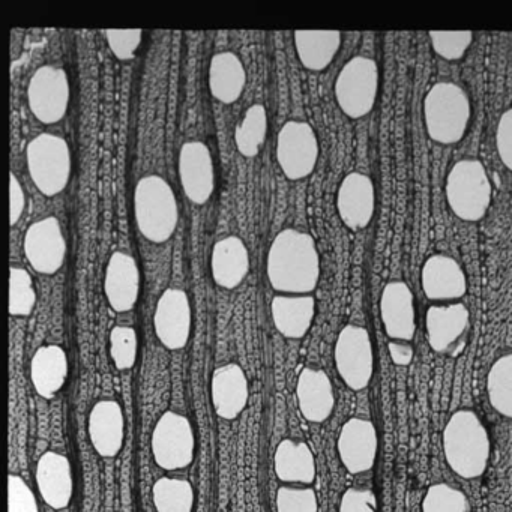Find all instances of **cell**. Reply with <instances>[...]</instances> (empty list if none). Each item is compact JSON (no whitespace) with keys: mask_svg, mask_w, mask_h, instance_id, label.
<instances>
[{"mask_svg":"<svg viewBox=\"0 0 512 512\" xmlns=\"http://www.w3.org/2000/svg\"><path fill=\"white\" fill-rule=\"evenodd\" d=\"M37 304L34 281L26 269L11 268L10 274V314L26 317L34 311Z\"/></svg>","mask_w":512,"mask_h":512,"instance_id":"35","label":"cell"},{"mask_svg":"<svg viewBox=\"0 0 512 512\" xmlns=\"http://www.w3.org/2000/svg\"><path fill=\"white\" fill-rule=\"evenodd\" d=\"M487 395L499 415L512 419V353L500 356L487 376Z\"/></svg>","mask_w":512,"mask_h":512,"instance_id":"32","label":"cell"},{"mask_svg":"<svg viewBox=\"0 0 512 512\" xmlns=\"http://www.w3.org/2000/svg\"><path fill=\"white\" fill-rule=\"evenodd\" d=\"M151 449L161 469H185L193 463L196 451L193 425L184 415L164 412L152 431Z\"/></svg>","mask_w":512,"mask_h":512,"instance_id":"8","label":"cell"},{"mask_svg":"<svg viewBox=\"0 0 512 512\" xmlns=\"http://www.w3.org/2000/svg\"><path fill=\"white\" fill-rule=\"evenodd\" d=\"M431 47L436 55L445 61H460L470 44L473 41V34L470 31L461 32H430Z\"/></svg>","mask_w":512,"mask_h":512,"instance_id":"38","label":"cell"},{"mask_svg":"<svg viewBox=\"0 0 512 512\" xmlns=\"http://www.w3.org/2000/svg\"><path fill=\"white\" fill-rule=\"evenodd\" d=\"M277 512H319V500L311 487L283 485L277 491Z\"/></svg>","mask_w":512,"mask_h":512,"instance_id":"37","label":"cell"},{"mask_svg":"<svg viewBox=\"0 0 512 512\" xmlns=\"http://www.w3.org/2000/svg\"><path fill=\"white\" fill-rule=\"evenodd\" d=\"M247 83V73L239 56L221 52L212 56L209 64V91L215 100L233 104L241 98Z\"/></svg>","mask_w":512,"mask_h":512,"instance_id":"29","label":"cell"},{"mask_svg":"<svg viewBox=\"0 0 512 512\" xmlns=\"http://www.w3.org/2000/svg\"><path fill=\"white\" fill-rule=\"evenodd\" d=\"M472 106L461 86L440 82L431 86L424 100V122L428 136L440 145H455L466 136Z\"/></svg>","mask_w":512,"mask_h":512,"instance_id":"4","label":"cell"},{"mask_svg":"<svg viewBox=\"0 0 512 512\" xmlns=\"http://www.w3.org/2000/svg\"><path fill=\"white\" fill-rule=\"evenodd\" d=\"M379 94V67L373 59L355 56L335 80V100L341 112L352 119L371 113Z\"/></svg>","mask_w":512,"mask_h":512,"instance_id":"7","label":"cell"},{"mask_svg":"<svg viewBox=\"0 0 512 512\" xmlns=\"http://www.w3.org/2000/svg\"><path fill=\"white\" fill-rule=\"evenodd\" d=\"M212 404L220 418L232 421L238 418L248 404L250 385L241 365L226 364L212 374Z\"/></svg>","mask_w":512,"mask_h":512,"instance_id":"23","label":"cell"},{"mask_svg":"<svg viewBox=\"0 0 512 512\" xmlns=\"http://www.w3.org/2000/svg\"><path fill=\"white\" fill-rule=\"evenodd\" d=\"M25 254L35 271L53 275L64 266L67 241L56 217L35 221L25 235Z\"/></svg>","mask_w":512,"mask_h":512,"instance_id":"13","label":"cell"},{"mask_svg":"<svg viewBox=\"0 0 512 512\" xmlns=\"http://www.w3.org/2000/svg\"><path fill=\"white\" fill-rule=\"evenodd\" d=\"M37 487L44 502L53 509H65L73 499L74 479L70 460L64 454L49 451L37 463Z\"/></svg>","mask_w":512,"mask_h":512,"instance_id":"22","label":"cell"},{"mask_svg":"<svg viewBox=\"0 0 512 512\" xmlns=\"http://www.w3.org/2000/svg\"><path fill=\"white\" fill-rule=\"evenodd\" d=\"M29 175L46 197H55L67 188L71 178V149L67 140L43 133L26 148Z\"/></svg>","mask_w":512,"mask_h":512,"instance_id":"6","label":"cell"},{"mask_svg":"<svg viewBox=\"0 0 512 512\" xmlns=\"http://www.w3.org/2000/svg\"><path fill=\"white\" fill-rule=\"evenodd\" d=\"M446 463L455 475L475 479L484 475L491 455L487 427L473 410L452 413L442 436Z\"/></svg>","mask_w":512,"mask_h":512,"instance_id":"2","label":"cell"},{"mask_svg":"<svg viewBox=\"0 0 512 512\" xmlns=\"http://www.w3.org/2000/svg\"><path fill=\"white\" fill-rule=\"evenodd\" d=\"M319 142L308 122L289 121L277 137V161L286 178L301 181L316 169Z\"/></svg>","mask_w":512,"mask_h":512,"instance_id":"11","label":"cell"},{"mask_svg":"<svg viewBox=\"0 0 512 512\" xmlns=\"http://www.w3.org/2000/svg\"><path fill=\"white\" fill-rule=\"evenodd\" d=\"M137 340L136 329L131 326H115L110 332V356L113 364L118 370H131L137 361Z\"/></svg>","mask_w":512,"mask_h":512,"instance_id":"36","label":"cell"},{"mask_svg":"<svg viewBox=\"0 0 512 512\" xmlns=\"http://www.w3.org/2000/svg\"><path fill=\"white\" fill-rule=\"evenodd\" d=\"M272 289L284 295H308L320 278L316 241L308 233L284 229L275 236L266 259Z\"/></svg>","mask_w":512,"mask_h":512,"instance_id":"1","label":"cell"},{"mask_svg":"<svg viewBox=\"0 0 512 512\" xmlns=\"http://www.w3.org/2000/svg\"><path fill=\"white\" fill-rule=\"evenodd\" d=\"M272 320L283 337L299 340L310 331L316 299L310 295H278L272 299Z\"/></svg>","mask_w":512,"mask_h":512,"instance_id":"26","label":"cell"},{"mask_svg":"<svg viewBox=\"0 0 512 512\" xmlns=\"http://www.w3.org/2000/svg\"><path fill=\"white\" fill-rule=\"evenodd\" d=\"M104 293L110 307L118 313L134 308L140 293V271L131 254L116 251L107 263Z\"/></svg>","mask_w":512,"mask_h":512,"instance_id":"20","label":"cell"},{"mask_svg":"<svg viewBox=\"0 0 512 512\" xmlns=\"http://www.w3.org/2000/svg\"><path fill=\"white\" fill-rule=\"evenodd\" d=\"M182 190L194 205H205L215 190V169L211 151L203 142H187L179 152Z\"/></svg>","mask_w":512,"mask_h":512,"instance_id":"16","label":"cell"},{"mask_svg":"<svg viewBox=\"0 0 512 512\" xmlns=\"http://www.w3.org/2000/svg\"><path fill=\"white\" fill-rule=\"evenodd\" d=\"M268 134V113L262 104H253L236 127L235 143L239 154L254 158L262 151Z\"/></svg>","mask_w":512,"mask_h":512,"instance_id":"31","label":"cell"},{"mask_svg":"<svg viewBox=\"0 0 512 512\" xmlns=\"http://www.w3.org/2000/svg\"><path fill=\"white\" fill-rule=\"evenodd\" d=\"M134 217L139 232L154 244H164L176 232L179 208L173 188L166 179L149 175L134 190Z\"/></svg>","mask_w":512,"mask_h":512,"instance_id":"3","label":"cell"},{"mask_svg":"<svg viewBox=\"0 0 512 512\" xmlns=\"http://www.w3.org/2000/svg\"><path fill=\"white\" fill-rule=\"evenodd\" d=\"M293 37L299 61L310 71L326 70L341 47L338 31H296Z\"/></svg>","mask_w":512,"mask_h":512,"instance_id":"30","label":"cell"},{"mask_svg":"<svg viewBox=\"0 0 512 512\" xmlns=\"http://www.w3.org/2000/svg\"><path fill=\"white\" fill-rule=\"evenodd\" d=\"M446 200L455 217L469 223L482 220L491 205L490 178L479 160H460L449 170L445 185Z\"/></svg>","mask_w":512,"mask_h":512,"instance_id":"5","label":"cell"},{"mask_svg":"<svg viewBox=\"0 0 512 512\" xmlns=\"http://www.w3.org/2000/svg\"><path fill=\"white\" fill-rule=\"evenodd\" d=\"M211 271L217 286L236 289L250 272V253L238 236H227L212 248Z\"/></svg>","mask_w":512,"mask_h":512,"instance_id":"25","label":"cell"},{"mask_svg":"<svg viewBox=\"0 0 512 512\" xmlns=\"http://www.w3.org/2000/svg\"><path fill=\"white\" fill-rule=\"evenodd\" d=\"M334 359L338 374L347 388L352 391L367 388L374 373L370 332L358 325L344 326L335 343Z\"/></svg>","mask_w":512,"mask_h":512,"instance_id":"9","label":"cell"},{"mask_svg":"<svg viewBox=\"0 0 512 512\" xmlns=\"http://www.w3.org/2000/svg\"><path fill=\"white\" fill-rule=\"evenodd\" d=\"M427 340L439 355H461L466 349L470 332V313L461 302L431 305L425 316Z\"/></svg>","mask_w":512,"mask_h":512,"instance_id":"12","label":"cell"},{"mask_svg":"<svg viewBox=\"0 0 512 512\" xmlns=\"http://www.w3.org/2000/svg\"><path fill=\"white\" fill-rule=\"evenodd\" d=\"M422 512H472L469 497L454 485H431L422 500Z\"/></svg>","mask_w":512,"mask_h":512,"instance_id":"34","label":"cell"},{"mask_svg":"<svg viewBox=\"0 0 512 512\" xmlns=\"http://www.w3.org/2000/svg\"><path fill=\"white\" fill-rule=\"evenodd\" d=\"M275 475L284 484L308 485L316 481V458L305 442L284 439L274 455Z\"/></svg>","mask_w":512,"mask_h":512,"instance_id":"27","label":"cell"},{"mask_svg":"<svg viewBox=\"0 0 512 512\" xmlns=\"http://www.w3.org/2000/svg\"><path fill=\"white\" fill-rule=\"evenodd\" d=\"M388 350L392 362L398 365V367H407V365L412 364L415 350H413V346L409 341L391 340L388 343Z\"/></svg>","mask_w":512,"mask_h":512,"instance_id":"44","label":"cell"},{"mask_svg":"<svg viewBox=\"0 0 512 512\" xmlns=\"http://www.w3.org/2000/svg\"><path fill=\"white\" fill-rule=\"evenodd\" d=\"M107 44L119 61H131L142 44V29H109Z\"/></svg>","mask_w":512,"mask_h":512,"instance_id":"39","label":"cell"},{"mask_svg":"<svg viewBox=\"0 0 512 512\" xmlns=\"http://www.w3.org/2000/svg\"><path fill=\"white\" fill-rule=\"evenodd\" d=\"M337 209L344 226L353 232L368 227L376 209L373 181L364 173H349L338 188Z\"/></svg>","mask_w":512,"mask_h":512,"instance_id":"18","label":"cell"},{"mask_svg":"<svg viewBox=\"0 0 512 512\" xmlns=\"http://www.w3.org/2000/svg\"><path fill=\"white\" fill-rule=\"evenodd\" d=\"M10 202V223L11 227H14L19 223L26 208L25 191L14 173H11Z\"/></svg>","mask_w":512,"mask_h":512,"instance_id":"43","label":"cell"},{"mask_svg":"<svg viewBox=\"0 0 512 512\" xmlns=\"http://www.w3.org/2000/svg\"><path fill=\"white\" fill-rule=\"evenodd\" d=\"M338 512H377V497L368 487H350L344 491Z\"/></svg>","mask_w":512,"mask_h":512,"instance_id":"41","label":"cell"},{"mask_svg":"<svg viewBox=\"0 0 512 512\" xmlns=\"http://www.w3.org/2000/svg\"><path fill=\"white\" fill-rule=\"evenodd\" d=\"M421 286L430 301H457L466 295V274L454 257L433 254L422 266Z\"/></svg>","mask_w":512,"mask_h":512,"instance_id":"19","label":"cell"},{"mask_svg":"<svg viewBox=\"0 0 512 512\" xmlns=\"http://www.w3.org/2000/svg\"><path fill=\"white\" fill-rule=\"evenodd\" d=\"M8 512H40L37 497L22 476L8 478Z\"/></svg>","mask_w":512,"mask_h":512,"instance_id":"40","label":"cell"},{"mask_svg":"<svg viewBox=\"0 0 512 512\" xmlns=\"http://www.w3.org/2000/svg\"><path fill=\"white\" fill-rule=\"evenodd\" d=\"M190 298L182 289H167L155 308L154 328L158 340L170 350L184 349L191 335Z\"/></svg>","mask_w":512,"mask_h":512,"instance_id":"14","label":"cell"},{"mask_svg":"<svg viewBox=\"0 0 512 512\" xmlns=\"http://www.w3.org/2000/svg\"><path fill=\"white\" fill-rule=\"evenodd\" d=\"M68 358L56 344L41 346L31 361V382L40 397L52 400L67 382Z\"/></svg>","mask_w":512,"mask_h":512,"instance_id":"28","label":"cell"},{"mask_svg":"<svg viewBox=\"0 0 512 512\" xmlns=\"http://www.w3.org/2000/svg\"><path fill=\"white\" fill-rule=\"evenodd\" d=\"M88 433L92 446L101 457L112 458L124 446V410L118 401H98L88 419Z\"/></svg>","mask_w":512,"mask_h":512,"instance_id":"21","label":"cell"},{"mask_svg":"<svg viewBox=\"0 0 512 512\" xmlns=\"http://www.w3.org/2000/svg\"><path fill=\"white\" fill-rule=\"evenodd\" d=\"M496 148L503 166L512 172V109L500 116L496 128Z\"/></svg>","mask_w":512,"mask_h":512,"instance_id":"42","label":"cell"},{"mask_svg":"<svg viewBox=\"0 0 512 512\" xmlns=\"http://www.w3.org/2000/svg\"><path fill=\"white\" fill-rule=\"evenodd\" d=\"M380 319L391 340L412 341L416 334L415 298L404 281L386 284L380 296Z\"/></svg>","mask_w":512,"mask_h":512,"instance_id":"17","label":"cell"},{"mask_svg":"<svg viewBox=\"0 0 512 512\" xmlns=\"http://www.w3.org/2000/svg\"><path fill=\"white\" fill-rule=\"evenodd\" d=\"M152 499L157 512H193L194 488L187 479L164 476L152 487Z\"/></svg>","mask_w":512,"mask_h":512,"instance_id":"33","label":"cell"},{"mask_svg":"<svg viewBox=\"0 0 512 512\" xmlns=\"http://www.w3.org/2000/svg\"><path fill=\"white\" fill-rule=\"evenodd\" d=\"M70 95V80L65 70L44 65L35 71L29 82V109L41 124H58L67 115Z\"/></svg>","mask_w":512,"mask_h":512,"instance_id":"10","label":"cell"},{"mask_svg":"<svg viewBox=\"0 0 512 512\" xmlns=\"http://www.w3.org/2000/svg\"><path fill=\"white\" fill-rule=\"evenodd\" d=\"M299 410L307 421L320 424L334 412L335 392L326 371L305 367L296 383Z\"/></svg>","mask_w":512,"mask_h":512,"instance_id":"24","label":"cell"},{"mask_svg":"<svg viewBox=\"0 0 512 512\" xmlns=\"http://www.w3.org/2000/svg\"><path fill=\"white\" fill-rule=\"evenodd\" d=\"M379 436L370 419L350 418L341 427L337 451L341 463L352 475L368 472L376 463Z\"/></svg>","mask_w":512,"mask_h":512,"instance_id":"15","label":"cell"}]
</instances>
